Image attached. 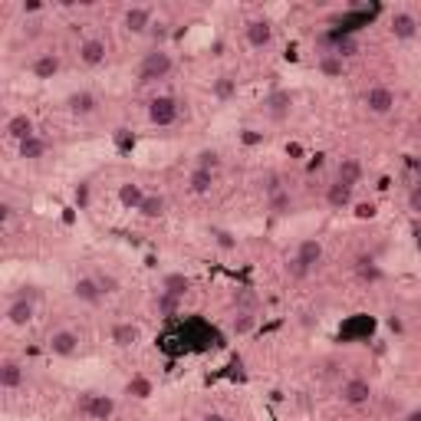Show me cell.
Segmentation results:
<instances>
[{
  "mask_svg": "<svg viewBox=\"0 0 421 421\" xmlns=\"http://www.w3.org/2000/svg\"><path fill=\"white\" fill-rule=\"evenodd\" d=\"M148 119H152V125H158V129H168V125H175V122L181 119V103L175 95H155V99L148 103Z\"/></svg>",
  "mask_w": 421,
  "mask_h": 421,
  "instance_id": "cell-2",
  "label": "cell"
},
{
  "mask_svg": "<svg viewBox=\"0 0 421 421\" xmlns=\"http://www.w3.org/2000/svg\"><path fill=\"white\" fill-rule=\"evenodd\" d=\"M148 36H152L155 50H162V43L168 40V24H165V20H155V24H152V30H148Z\"/></svg>",
  "mask_w": 421,
  "mask_h": 421,
  "instance_id": "cell-40",
  "label": "cell"
},
{
  "mask_svg": "<svg viewBox=\"0 0 421 421\" xmlns=\"http://www.w3.org/2000/svg\"><path fill=\"white\" fill-rule=\"evenodd\" d=\"M73 296H76L79 303H86V306H99V303L105 300V293L95 276H79L76 284H73Z\"/></svg>",
  "mask_w": 421,
  "mask_h": 421,
  "instance_id": "cell-10",
  "label": "cell"
},
{
  "mask_svg": "<svg viewBox=\"0 0 421 421\" xmlns=\"http://www.w3.org/2000/svg\"><path fill=\"white\" fill-rule=\"evenodd\" d=\"M0 221H4V224L14 221V204H10V201H4V204H0Z\"/></svg>",
  "mask_w": 421,
  "mask_h": 421,
  "instance_id": "cell-44",
  "label": "cell"
},
{
  "mask_svg": "<svg viewBox=\"0 0 421 421\" xmlns=\"http://www.w3.org/2000/svg\"><path fill=\"white\" fill-rule=\"evenodd\" d=\"M418 135H421V122H418Z\"/></svg>",
  "mask_w": 421,
  "mask_h": 421,
  "instance_id": "cell-52",
  "label": "cell"
},
{
  "mask_svg": "<svg viewBox=\"0 0 421 421\" xmlns=\"http://www.w3.org/2000/svg\"><path fill=\"white\" fill-rule=\"evenodd\" d=\"M336 181H343V184H349V188H355L362 181V162L353 155L339 158V165H336Z\"/></svg>",
  "mask_w": 421,
  "mask_h": 421,
  "instance_id": "cell-18",
  "label": "cell"
},
{
  "mask_svg": "<svg viewBox=\"0 0 421 421\" xmlns=\"http://www.w3.org/2000/svg\"><path fill=\"white\" fill-rule=\"evenodd\" d=\"M408 211L421 214V184H412V191H408Z\"/></svg>",
  "mask_w": 421,
  "mask_h": 421,
  "instance_id": "cell-43",
  "label": "cell"
},
{
  "mask_svg": "<svg viewBox=\"0 0 421 421\" xmlns=\"http://www.w3.org/2000/svg\"><path fill=\"white\" fill-rule=\"evenodd\" d=\"M290 109H293V93H290V89H274V93L264 99V112L274 122L290 119Z\"/></svg>",
  "mask_w": 421,
  "mask_h": 421,
  "instance_id": "cell-5",
  "label": "cell"
},
{
  "mask_svg": "<svg viewBox=\"0 0 421 421\" xmlns=\"http://www.w3.org/2000/svg\"><path fill=\"white\" fill-rule=\"evenodd\" d=\"M339 398L349 408H362V405L372 402V385L365 378H345L343 385H339Z\"/></svg>",
  "mask_w": 421,
  "mask_h": 421,
  "instance_id": "cell-4",
  "label": "cell"
},
{
  "mask_svg": "<svg viewBox=\"0 0 421 421\" xmlns=\"http://www.w3.org/2000/svg\"><path fill=\"white\" fill-rule=\"evenodd\" d=\"M234 310H247V313H257V310H260V300H257V293H250V290H237V293H234Z\"/></svg>",
  "mask_w": 421,
  "mask_h": 421,
  "instance_id": "cell-35",
  "label": "cell"
},
{
  "mask_svg": "<svg viewBox=\"0 0 421 421\" xmlns=\"http://www.w3.org/2000/svg\"><path fill=\"white\" fill-rule=\"evenodd\" d=\"M142 201H145V191H142V184H122L119 188V204L129 207V211H138L142 207Z\"/></svg>",
  "mask_w": 421,
  "mask_h": 421,
  "instance_id": "cell-29",
  "label": "cell"
},
{
  "mask_svg": "<svg viewBox=\"0 0 421 421\" xmlns=\"http://www.w3.org/2000/svg\"><path fill=\"white\" fill-rule=\"evenodd\" d=\"M165 211H168V201L162 194H145V201L138 207V214L145 217V221H158V217H165Z\"/></svg>",
  "mask_w": 421,
  "mask_h": 421,
  "instance_id": "cell-26",
  "label": "cell"
},
{
  "mask_svg": "<svg viewBox=\"0 0 421 421\" xmlns=\"http://www.w3.org/2000/svg\"><path fill=\"white\" fill-rule=\"evenodd\" d=\"M260 184H264V194L270 198V194H276V191H284V175L270 172V175H264V181H260Z\"/></svg>",
  "mask_w": 421,
  "mask_h": 421,
  "instance_id": "cell-36",
  "label": "cell"
},
{
  "mask_svg": "<svg viewBox=\"0 0 421 421\" xmlns=\"http://www.w3.org/2000/svg\"><path fill=\"white\" fill-rule=\"evenodd\" d=\"M412 237H415V247L421 250V221H415V224H412Z\"/></svg>",
  "mask_w": 421,
  "mask_h": 421,
  "instance_id": "cell-45",
  "label": "cell"
},
{
  "mask_svg": "<svg viewBox=\"0 0 421 421\" xmlns=\"http://www.w3.org/2000/svg\"><path fill=\"white\" fill-rule=\"evenodd\" d=\"M95 280H99L103 293H115V290H119V276H112V274H95Z\"/></svg>",
  "mask_w": 421,
  "mask_h": 421,
  "instance_id": "cell-42",
  "label": "cell"
},
{
  "mask_svg": "<svg viewBox=\"0 0 421 421\" xmlns=\"http://www.w3.org/2000/svg\"><path fill=\"white\" fill-rule=\"evenodd\" d=\"M152 24H155V14H152V7H142V4H135V7L125 10V17H122V26L129 30V33H148L152 30Z\"/></svg>",
  "mask_w": 421,
  "mask_h": 421,
  "instance_id": "cell-6",
  "label": "cell"
},
{
  "mask_svg": "<svg viewBox=\"0 0 421 421\" xmlns=\"http://www.w3.org/2000/svg\"><path fill=\"white\" fill-rule=\"evenodd\" d=\"M323 375H326V378L339 375V365H336V362H326V369H323Z\"/></svg>",
  "mask_w": 421,
  "mask_h": 421,
  "instance_id": "cell-49",
  "label": "cell"
},
{
  "mask_svg": "<svg viewBox=\"0 0 421 421\" xmlns=\"http://www.w3.org/2000/svg\"><path fill=\"white\" fill-rule=\"evenodd\" d=\"M244 142H247V145H257V142H260V135H257L254 129H247V132H244Z\"/></svg>",
  "mask_w": 421,
  "mask_h": 421,
  "instance_id": "cell-46",
  "label": "cell"
},
{
  "mask_svg": "<svg viewBox=\"0 0 421 421\" xmlns=\"http://www.w3.org/2000/svg\"><path fill=\"white\" fill-rule=\"evenodd\" d=\"M105 56H109V46H105L103 40H95V36H89V40L79 43V63H83V66H89V69L103 66Z\"/></svg>",
  "mask_w": 421,
  "mask_h": 421,
  "instance_id": "cell-11",
  "label": "cell"
},
{
  "mask_svg": "<svg viewBox=\"0 0 421 421\" xmlns=\"http://www.w3.org/2000/svg\"><path fill=\"white\" fill-rule=\"evenodd\" d=\"M355 276H359L362 284H378L382 276H385V270H382V264H378L375 257H369V254H362V257H355Z\"/></svg>",
  "mask_w": 421,
  "mask_h": 421,
  "instance_id": "cell-16",
  "label": "cell"
},
{
  "mask_svg": "<svg viewBox=\"0 0 421 421\" xmlns=\"http://www.w3.org/2000/svg\"><path fill=\"white\" fill-rule=\"evenodd\" d=\"M296 257L310 266V270H316V266L323 264V244H319L316 237H306V241H300V247H296Z\"/></svg>",
  "mask_w": 421,
  "mask_h": 421,
  "instance_id": "cell-23",
  "label": "cell"
},
{
  "mask_svg": "<svg viewBox=\"0 0 421 421\" xmlns=\"http://www.w3.org/2000/svg\"><path fill=\"white\" fill-rule=\"evenodd\" d=\"M73 201H76L79 211H86L89 201H93V191H89V184L83 181V184H76V191H73Z\"/></svg>",
  "mask_w": 421,
  "mask_h": 421,
  "instance_id": "cell-41",
  "label": "cell"
},
{
  "mask_svg": "<svg viewBox=\"0 0 421 421\" xmlns=\"http://www.w3.org/2000/svg\"><path fill=\"white\" fill-rule=\"evenodd\" d=\"M365 109H369L372 115H388V112L395 109V93L388 86H372L369 93H365Z\"/></svg>",
  "mask_w": 421,
  "mask_h": 421,
  "instance_id": "cell-8",
  "label": "cell"
},
{
  "mask_svg": "<svg viewBox=\"0 0 421 421\" xmlns=\"http://www.w3.org/2000/svg\"><path fill=\"white\" fill-rule=\"evenodd\" d=\"M109 336H112V343L119 345V349H132V345L142 343V329H138L135 323H115Z\"/></svg>",
  "mask_w": 421,
  "mask_h": 421,
  "instance_id": "cell-17",
  "label": "cell"
},
{
  "mask_svg": "<svg viewBox=\"0 0 421 421\" xmlns=\"http://www.w3.org/2000/svg\"><path fill=\"white\" fill-rule=\"evenodd\" d=\"M316 69H319V73H323L326 79H339V76L345 73V60H343V56H336V53L329 50V53H323V56H319Z\"/></svg>",
  "mask_w": 421,
  "mask_h": 421,
  "instance_id": "cell-24",
  "label": "cell"
},
{
  "mask_svg": "<svg viewBox=\"0 0 421 421\" xmlns=\"http://www.w3.org/2000/svg\"><path fill=\"white\" fill-rule=\"evenodd\" d=\"M211 188H214V175H211V172L194 168V172L188 175V191H191V194H211Z\"/></svg>",
  "mask_w": 421,
  "mask_h": 421,
  "instance_id": "cell-28",
  "label": "cell"
},
{
  "mask_svg": "<svg viewBox=\"0 0 421 421\" xmlns=\"http://www.w3.org/2000/svg\"><path fill=\"white\" fill-rule=\"evenodd\" d=\"M355 214H359V217H372V214H375V207H372V204H359Z\"/></svg>",
  "mask_w": 421,
  "mask_h": 421,
  "instance_id": "cell-48",
  "label": "cell"
},
{
  "mask_svg": "<svg viewBox=\"0 0 421 421\" xmlns=\"http://www.w3.org/2000/svg\"><path fill=\"white\" fill-rule=\"evenodd\" d=\"M17 152H20V158H26V162H40V158H46V152H50V142H46V138L36 132L33 138L20 142Z\"/></svg>",
  "mask_w": 421,
  "mask_h": 421,
  "instance_id": "cell-19",
  "label": "cell"
},
{
  "mask_svg": "<svg viewBox=\"0 0 421 421\" xmlns=\"http://www.w3.org/2000/svg\"><path fill=\"white\" fill-rule=\"evenodd\" d=\"M4 132H7V138H14V142H26V138H33L36 135V125L33 119L26 115V112H17V115H10L7 125H4Z\"/></svg>",
  "mask_w": 421,
  "mask_h": 421,
  "instance_id": "cell-13",
  "label": "cell"
},
{
  "mask_svg": "<svg viewBox=\"0 0 421 421\" xmlns=\"http://www.w3.org/2000/svg\"><path fill=\"white\" fill-rule=\"evenodd\" d=\"M162 290L165 293H172V296H181L184 300V293L191 290V280L184 274H165L162 276Z\"/></svg>",
  "mask_w": 421,
  "mask_h": 421,
  "instance_id": "cell-30",
  "label": "cell"
},
{
  "mask_svg": "<svg viewBox=\"0 0 421 421\" xmlns=\"http://www.w3.org/2000/svg\"><path fill=\"white\" fill-rule=\"evenodd\" d=\"M221 152H214V148H201L198 152V158H194V168H204V172H211V175H217L221 172Z\"/></svg>",
  "mask_w": 421,
  "mask_h": 421,
  "instance_id": "cell-32",
  "label": "cell"
},
{
  "mask_svg": "<svg viewBox=\"0 0 421 421\" xmlns=\"http://www.w3.org/2000/svg\"><path fill=\"white\" fill-rule=\"evenodd\" d=\"M46 345H50L53 355H60V359H73V355L79 353V336L73 333V329H56Z\"/></svg>",
  "mask_w": 421,
  "mask_h": 421,
  "instance_id": "cell-7",
  "label": "cell"
},
{
  "mask_svg": "<svg viewBox=\"0 0 421 421\" xmlns=\"http://www.w3.org/2000/svg\"><path fill=\"white\" fill-rule=\"evenodd\" d=\"M129 395L148 398V395H152V382H148V378H142V375H135V378L129 382Z\"/></svg>",
  "mask_w": 421,
  "mask_h": 421,
  "instance_id": "cell-39",
  "label": "cell"
},
{
  "mask_svg": "<svg viewBox=\"0 0 421 421\" xmlns=\"http://www.w3.org/2000/svg\"><path fill=\"white\" fill-rule=\"evenodd\" d=\"M231 329L237 336H250L257 329V313H247V310H234V319H231Z\"/></svg>",
  "mask_w": 421,
  "mask_h": 421,
  "instance_id": "cell-31",
  "label": "cell"
},
{
  "mask_svg": "<svg viewBox=\"0 0 421 421\" xmlns=\"http://www.w3.org/2000/svg\"><path fill=\"white\" fill-rule=\"evenodd\" d=\"M175 60H172V53L165 50H152L142 56V63H138V83L142 86H148V83H158V79H165L168 73H172Z\"/></svg>",
  "mask_w": 421,
  "mask_h": 421,
  "instance_id": "cell-1",
  "label": "cell"
},
{
  "mask_svg": "<svg viewBox=\"0 0 421 421\" xmlns=\"http://www.w3.org/2000/svg\"><path fill=\"white\" fill-rule=\"evenodd\" d=\"M40 7H43V4H36V0H30V4H24V14H36Z\"/></svg>",
  "mask_w": 421,
  "mask_h": 421,
  "instance_id": "cell-50",
  "label": "cell"
},
{
  "mask_svg": "<svg viewBox=\"0 0 421 421\" xmlns=\"http://www.w3.org/2000/svg\"><path fill=\"white\" fill-rule=\"evenodd\" d=\"M30 319H33V303L30 300H10V306H7V323L10 326L24 329Z\"/></svg>",
  "mask_w": 421,
  "mask_h": 421,
  "instance_id": "cell-21",
  "label": "cell"
},
{
  "mask_svg": "<svg viewBox=\"0 0 421 421\" xmlns=\"http://www.w3.org/2000/svg\"><path fill=\"white\" fill-rule=\"evenodd\" d=\"M152 310L158 313V316H178L181 313V296H172V293H165V290H158V296H155V303H152Z\"/></svg>",
  "mask_w": 421,
  "mask_h": 421,
  "instance_id": "cell-27",
  "label": "cell"
},
{
  "mask_svg": "<svg viewBox=\"0 0 421 421\" xmlns=\"http://www.w3.org/2000/svg\"><path fill=\"white\" fill-rule=\"evenodd\" d=\"M30 73H33L36 79H53L60 73V56H56V53H40V56L30 63Z\"/></svg>",
  "mask_w": 421,
  "mask_h": 421,
  "instance_id": "cell-20",
  "label": "cell"
},
{
  "mask_svg": "<svg viewBox=\"0 0 421 421\" xmlns=\"http://www.w3.org/2000/svg\"><path fill=\"white\" fill-rule=\"evenodd\" d=\"M211 237H214V244H217L221 250H234V247H237L234 234H231V231H224V227H211Z\"/></svg>",
  "mask_w": 421,
  "mask_h": 421,
  "instance_id": "cell-37",
  "label": "cell"
},
{
  "mask_svg": "<svg viewBox=\"0 0 421 421\" xmlns=\"http://www.w3.org/2000/svg\"><path fill=\"white\" fill-rule=\"evenodd\" d=\"M24 382H26V369L20 365L17 359L0 362V388H4V392H17Z\"/></svg>",
  "mask_w": 421,
  "mask_h": 421,
  "instance_id": "cell-12",
  "label": "cell"
},
{
  "mask_svg": "<svg viewBox=\"0 0 421 421\" xmlns=\"http://www.w3.org/2000/svg\"><path fill=\"white\" fill-rule=\"evenodd\" d=\"M76 412L86 415L89 421H109L112 412H115V398H112V395H93V392H86V395L76 402Z\"/></svg>",
  "mask_w": 421,
  "mask_h": 421,
  "instance_id": "cell-3",
  "label": "cell"
},
{
  "mask_svg": "<svg viewBox=\"0 0 421 421\" xmlns=\"http://www.w3.org/2000/svg\"><path fill=\"white\" fill-rule=\"evenodd\" d=\"M244 36H247V43L254 46V50H264V46H270V40H274V26H270V20L254 17L244 26Z\"/></svg>",
  "mask_w": 421,
  "mask_h": 421,
  "instance_id": "cell-9",
  "label": "cell"
},
{
  "mask_svg": "<svg viewBox=\"0 0 421 421\" xmlns=\"http://www.w3.org/2000/svg\"><path fill=\"white\" fill-rule=\"evenodd\" d=\"M266 211H270V217H286L293 211V194H290V188H284V191H276V194H270L266 198Z\"/></svg>",
  "mask_w": 421,
  "mask_h": 421,
  "instance_id": "cell-25",
  "label": "cell"
},
{
  "mask_svg": "<svg viewBox=\"0 0 421 421\" xmlns=\"http://www.w3.org/2000/svg\"><path fill=\"white\" fill-rule=\"evenodd\" d=\"M326 204L333 207V211H343V207L353 204V188L349 184H343V181H333L326 188Z\"/></svg>",
  "mask_w": 421,
  "mask_h": 421,
  "instance_id": "cell-22",
  "label": "cell"
},
{
  "mask_svg": "<svg viewBox=\"0 0 421 421\" xmlns=\"http://www.w3.org/2000/svg\"><path fill=\"white\" fill-rule=\"evenodd\" d=\"M66 109L73 112V115H79V119H86V115H93V112L99 109V99H95L93 93H86V89H79V93L66 95Z\"/></svg>",
  "mask_w": 421,
  "mask_h": 421,
  "instance_id": "cell-15",
  "label": "cell"
},
{
  "mask_svg": "<svg viewBox=\"0 0 421 421\" xmlns=\"http://www.w3.org/2000/svg\"><path fill=\"white\" fill-rule=\"evenodd\" d=\"M284 274L290 276V280H306V276L313 274L310 266L303 264L300 257H296V254H293V257H286V264H284Z\"/></svg>",
  "mask_w": 421,
  "mask_h": 421,
  "instance_id": "cell-34",
  "label": "cell"
},
{
  "mask_svg": "<svg viewBox=\"0 0 421 421\" xmlns=\"http://www.w3.org/2000/svg\"><path fill=\"white\" fill-rule=\"evenodd\" d=\"M412 421H421V412H415V415H412Z\"/></svg>",
  "mask_w": 421,
  "mask_h": 421,
  "instance_id": "cell-51",
  "label": "cell"
},
{
  "mask_svg": "<svg viewBox=\"0 0 421 421\" xmlns=\"http://www.w3.org/2000/svg\"><path fill=\"white\" fill-rule=\"evenodd\" d=\"M336 56H355V53H359V40H355V36H343V40H339V43H336Z\"/></svg>",
  "mask_w": 421,
  "mask_h": 421,
  "instance_id": "cell-38",
  "label": "cell"
},
{
  "mask_svg": "<svg viewBox=\"0 0 421 421\" xmlns=\"http://www.w3.org/2000/svg\"><path fill=\"white\" fill-rule=\"evenodd\" d=\"M388 30H392L395 40H415V36H418V20H415L412 14L398 10V14H392V20H388Z\"/></svg>",
  "mask_w": 421,
  "mask_h": 421,
  "instance_id": "cell-14",
  "label": "cell"
},
{
  "mask_svg": "<svg viewBox=\"0 0 421 421\" xmlns=\"http://www.w3.org/2000/svg\"><path fill=\"white\" fill-rule=\"evenodd\" d=\"M201 421H227V418H224L221 412H204L201 415Z\"/></svg>",
  "mask_w": 421,
  "mask_h": 421,
  "instance_id": "cell-47",
  "label": "cell"
},
{
  "mask_svg": "<svg viewBox=\"0 0 421 421\" xmlns=\"http://www.w3.org/2000/svg\"><path fill=\"white\" fill-rule=\"evenodd\" d=\"M211 93H214L217 103H227V99H234V93H237V79L217 76V79H214V86H211Z\"/></svg>",
  "mask_w": 421,
  "mask_h": 421,
  "instance_id": "cell-33",
  "label": "cell"
}]
</instances>
